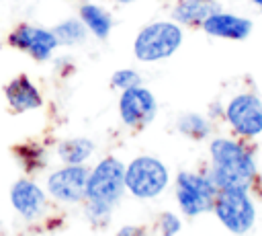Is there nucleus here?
Wrapping results in <instances>:
<instances>
[{
  "label": "nucleus",
  "instance_id": "1",
  "mask_svg": "<svg viewBox=\"0 0 262 236\" xmlns=\"http://www.w3.org/2000/svg\"><path fill=\"white\" fill-rule=\"evenodd\" d=\"M211 170L209 176L217 189H248L254 187L258 176V164L254 148L248 140L215 137L209 144Z\"/></svg>",
  "mask_w": 262,
  "mask_h": 236
},
{
  "label": "nucleus",
  "instance_id": "2",
  "mask_svg": "<svg viewBox=\"0 0 262 236\" xmlns=\"http://www.w3.org/2000/svg\"><path fill=\"white\" fill-rule=\"evenodd\" d=\"M182 45V29L170 21H158L143 27L133 43V53L139 62H160L170 57Z\"/></svg>",
  "mask_w": 262,
  "mask_h": 236
},
{
  "label": "nucleus",
  "instance_id": "3",
  "mask_svg": "<svg viewBox=\"0 0 262 236\" xmlns=\"http://www.w3.org/2000/svg\"><path fill=\"white\" fill-rule=\"evenodd\" d=\"M213 211L231 234H248L256 224V205L248 189H219Z\"/></svg>",
  "mask_w": 262,
  "mask_h": 236
},
{
  "label": "nucleus",
  "instance_id": "4",
  "mask_svg": "<svg viewBox=\"0 0 262 236\" xmlns=\"http://www.w3.org/2000/svg\"><path fill=\"white\" fill-rule=\"evenodd\" d=\"M217 185L209 174L182 170L176 176V201L184 215H201L213 209L217 197Z\"/></svg>",
  "mask_w": 262,
  "mask_h": 236
},
{
  "label": "nucleus",
  "instance_id": "5",
  "mask_svg": "<svg viewBox=\"0 0 262 236\" xmlns=\"http://www.w3.org/2000/svg\"><path fill=\"white\" fill-rule=\"evenodd\" d=\"M125 189V166L117 158L100 160L88 174L86 199L96 205L111 207L121 199Z\"/></svg>",
  "mask_w": 262,
  "mask_h": 236
},
{
  "label": "nucleus",
  "instance_id": "6",
  "mask_svg": "<svg viewBox=\"0 0 262 236\" xmlns=\"http://www.w3.org/2000/svg\"><path fill=\"white\" fill-rule=\"evenodd\" d=\"M170 174L154 156H139L125 168V187L137 199H154L168 187Z\"/></svg>",
  "mask_w": 262,
  "mask_h": 236
},
{
  "label": "nucleus",
  "instance_id": "7",
  "mask_svg": "<svg viewBox=\"0 0 262 236\" xmlns=\"http://www.w3.org/2000/svg\"><path fill=\"white\" fill-rule=\"evenodd\" d=\"M231 131L242 140L262 135V99L256 92H237L223 109Z\"/></svg>",
  "mask_w": 262,
  "mask_h": 236
},
{
  "label": "nucleus",
  "instance_id": "8",
  "mask_svg": "<svg viewBox=\"0 0 262 236\" xmlns=\"http://www.w3.org/2000/svg\"><path fill=\"white\" fill-rule=\"evenodd\" d=\"M156 113H158V103L147 88L139 84L123 90L119 99V115L127 127L143 129L154 121Z\"/></svg>",
  "mask_w": 262,
  "mask_h": 236
},
{
  "label": "nucleus",
  "instance_id": "9",
  "mask_svg": "<svg viewBox=\"0 0 262 236\" xmlns=\"http://www.w3.org/2000/svg\"><path fill=\"white\" fill-rule=\"evenodd\" d=\"M8 45L10 47H16L20 51H27L37 62H45V60L51 57L53 49L59 43H57V37L53 35V31L43 29V27H35V25L20 23V25H16L10 31Z\"/></svg>",
  "mask_w": 262,
  "mask_h": 236
},
{
  "label": "nucleus",
  "instance_id": "10",
  "mask_svg": "<svg viewBox=\"0 0 262 236\" xmlns=\"http://www.w3.org/2000/svg\"><path fill=\"white\" fill-rule=\"evenodd\" d=\"M88 170L82 164H68L59 170H55L47 179V189L51 197L66 201V203H76L86 197V185H88Z\"/></svg>",
  "mask_w": 262,
  "mask_h": 236
},
{
  "label": "nucleus",
  "instance_id": "11",
  "mask_svg": "<svg viewBox=\"0 0 262 236\" xmlns=\"http://www.w3.org/2000/svg\"><path fill=\"white\" fill-rule=\"evenodd\" d=\"M201 29L211 37L229 39V41H244V39L250 37L252 29H254V23L248 16H239V14L217 10L209 18H205Z\"/></svg>",
  "mask_w": 262,
  "mask_h": 236
},
{
  "label": "nucleus",
  "instance_id": "12",
  "mask_svg": "<svg viewBox=\"0 0 262 236\" xmlns=\"http://www.w3.org/2000/svg\"><path fill=\"white\" fill-rule=\"evenodd\" d=\"M4 94H6V101H8V105H10V109L14 113L33 111V109H39L43 105V99H41L39 88L25 74L12 78L4 86Z\"/></svg>",
  "mask_w": 262,
  "mask_h": 236
},
{
  "label": "nucleus",
  "instance_id": "13",
  "mask_svg": "<svg viewBox=\"0 0 262 236\" xmlns=\"http://www.w3.org/2000/svg\"><path fill=\"white\" fill-rule=\"evenodd\" d=\"M10 201L12 207L27 220L37 218L43 211L45 205V193L29 179H20L10 189Z\"/></svg>",
  "mask_w": 262,
  "mask_h": 236
},
{
  "label": "nucleus",
  "instance_id": "14",
  "mask_svg": "<svg viewBox=\"0 0 262 236\" xmlns=\"http://www.w3.org/2000/svg\"><path fill=\"white\" fill-rule=\"evenodd\" d=\"M217 10H221L219 0H178L172 8V18L186 27H201Z\"/></svg>",
  "mask_w": 262,
  "mask_h": 236
},
{
  "label": "nucleus",
  "instance_id": "15",
  "mask_svg": "<svg viewBox=\"0 0 262 236\" xmlns=\"http://www.w3.org/2000/svg\"><path fill=\"white\" fill-rule=\"evenodd\" d=\"M80 21L86 25V29L92 33V35H96L98 39H106L108 37V33H111V29H113V18H111V14L104 10V8H100V6H96V4H90V2H84L82 6H80Z\"/></svg>",
  "mask_w": 262,
  "mask_h": 236
},
{
  "label": "nucleus",
  "instance_id": "16",
  "mask_svg": "<svg viewBox=\"0 0 262 236\" xmlns=\"http://www.w3.org/2000/svg\"><path fill=\"white\" fill-rule=\"evenodd\" d=\"M94 152V144L88 137H72L57 146V156L66 164H82Z\"/></svg>",
  "mask_w": 262,
  "mask_h": 236
},
{
  "label": "nucleus",
  "instance_id": "17",
  "mask_svg": "<svg viewBox=\"0 0 262 236\" xmlns=\"http://www.w3.org/2000/svg\"><path fill=\"white\" fill-rule=\"evenodd\" d=\"M176 129H178L182 135L190 137V140H205V137L211 135L213 125H211L209 117H205V115H199V113H184V115L178 117Z\"/></svg>",
  "mask_w": 262,
  "mask_h": 236
},
{
  "label": "nucleus",
  "instance_id": "18",
  "mask_svg": "<svg viewBox=\"0 0 262 236\" xmlns=\"http://www.w3.org/2000/svg\"><path fill=\"white\" fill-rule=\"evenodd\" d=\"M51 31L57 37V43L59 45H78V43H84L86 41V25L82 21H78V18L61 21Z\"/></svg>",
  "mask_w": 262,
  "mask_h": 236
},
{
  "label": "nucleus",
  "instance_id": "19",
  "mask_svg": "<svg viewBox=\"0 0 262 236\" xmlns=\"http://www.w3.org/2000/svg\"><path fill=\"white\" fill-rule=\"evenodd\" d=\"M111 84L115 88H121V90H127L131 86H139L141 84V76L135 72V70H117L113 76H111Z\"/></svg>",
  "mask_w": 262,
  "mask_h": 236
},
{
  "label": "nucleus",
  "instance_id": "20",
  "mask_svg": "<svg viewBox=\"0 0 262 236\" xmlns=\"http://www.w3.org/2000/svg\"><path fill=\"white\" fill-rule=\"evenodd\" d=\"M160 228H162V234H164V236H176V234L180 232L182 224H180V218H178V215L166 211V213H162V218H160Z\"/></svg>",
  "mask_w": 262,
  "mask_h": 236
},
{
  "label": "nucleus",
  "instance_id": "21",
  "mask_svg": "<svg viewBox=\"0 0 262 236\" xmlns=\"http://www.w3.org/2000/svg\"><path fill=\"white\" fill-rule=\"evenodd\" d=\"M117 236H145V232H143V228H137V226H125L119 230Z\"/></svg>",
  "mask_w": 262,
  "mask_h": 236
},
{
  "label": "nucleus",
  "instance_id": "22",
  "mask_svg": "<svg viewBox=\"0 0 262 236\" xmlns=\"http://www.w3.org/2000/svg\"><path fill=\"white\" fill-rule=\"evenodd\" d=\"M252 2H254V6H258L262 10V0H252Z\"/></svg>",
  "mask_w": 262,
  "mask_h": 236
},
{
  "label": "nucleus",
  "instance_id": "23",
  "mask_svg": "<svg viewBox=\"0 0 262 236\" xmlns=\"http://www.w3.org/2000/svg\"><path fill=\"white\" fill-rule=\"evenodd\" d=\"M115 2H119V4H131V2H135V0H115Z\"/></svg>",
  "mask_w": 262,
  "mask_h": 236
}]
</instances>
